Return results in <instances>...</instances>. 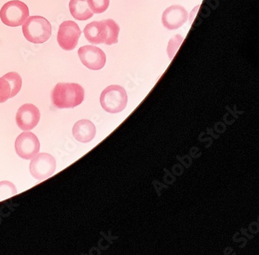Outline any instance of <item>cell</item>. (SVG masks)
Here are the masks:
<instances>
[{
    "mask_svg": "<svg viewBox=\"0 0 259 255\" xmlns=\"http://www.w3.org/2000/svg\"><path fill=\"white\" fill-rule=\"evenodd\" d=\"M84 97V89L79 84L74 82H59L51 94L53 106L59 109L75 108L82 104Z\"/></svg>",
    "mask_w": 259,
    "mask_h": 255,
    "instance_id": "7a4b0ae2",
    "label": "cell"
},
{
    "mask_svg": "<svg viewBox=\"0 0 259 255\" xmlns=\"http://www.w3.org/2000/svg\"><path fill=\"white\" fill-rule=\"evenodd\" d=\"M28 7L20 0H13L4 4L0 10V19L5 25L18 27L29 17Z\"/></svg>",
    "mask_w": 259,
    "mask_h": 255,
    "instance_id": "5b68a950",
    "label": "cell"
},
{
    "mask_svg": "<svg viewBox=\"0 0 259 255\" xmlns=\"http://www.w3.org/2000/svg\"><path fill=\"white\" fill-rule=\"evenodd\" d=\"M17 194V188L14 184L7 181L0 182V201L11 198Z\"/></svg>",
    "mask_w": 259,
    "mask_h": 255,
    "instance_id": "9a60e30c",
    "label": "cell"
},
{
    "mask_svg": "<svg viewBox=\"0 0 259 255\" xmlns=\"http://www.w3.org/2000/svg\"><path fill=\"white\" fill-rule=\"evenodd\" d=\"M15 150L17 155L24 159H31L40 150V142L30 132H24L17 138Z\"/></svg>",
    "mask_w": 259,
    "mask_h": 255,
    "instance_id": "ba28073f",
    "label": "cell"
},
{
    "mask_svg": "<svg viewBox=\"0 0 259 255\" xmlns=\"http://www.w3.org/2000/svg\"><path fill=\"white\" fill-rule=\"evenodd\" d=\"M69 7L71 15L76 20L85 21L94 16L88 6V0H70Z\"/></svg>",
    "mask_w": 259,
    "mask_h": 255,
    "instance_id": "5bb4252c",
    "label": "cell"
},
{
    "mask_svg": "<svg viewBox=\"0 0 259 255\" xmlns=\"http://www.w3.org/2000/svg\"><path fill=\"white\" fill-rule=\"evenodd\" d=\"M187 10L180 5H173L164 10L162 15V23L168 30H177L188 20Z\"/></svg>",
    "mask_w": 259,
    "mask_h": 255,
    "instance_id": "7c38bea8",
    "label": "cell"
},
{
    "mask_svg": "<svg viewBox=\"0 0 259 255\" xmlns=\"http://www.w3.org/2000/svg\"><path fill=\"white\" fill-rule=\"evenodd\" d=\"M78 56L82 65L91 70H100L106 63V55L96 46H85L79 48Z\"/></svg>",
    "mask_w": 259,
    "mask_h": 255,
    "instance_id": "9c48e42d",
    "label": "cell"
},
{
    "mask_svg": "<svg viewBox=\"0 0 259 255\" xmlns=\"http://www.w3.org/2000/svg\"><path fill=\"white\" fill-rule=\"evenodd\" d=\"M120 27L112 19L94 21L83 30L87 40L94 45L112 46L118 42Z\"/></svg>",
    "mask_w": 259,
    "mask_h": 255,
    "instance_id": "6da1fadb",
    "label": "cell"
},
{
    "mask_svg": "<svg viewBox=\"0 0 259 255\" xmlns=\"http://www.w3.org/2000/svg\"><path fill=\"white\" fill-rule=\"evenodd\" d=\"M56 169V159L49 153H38L30 161V174L38 181H44L53 175Z\"/></svg>",
    "mask_w": 259,
    "mask_h": 255,
    "instance_id": "8992f818",
    "label": "cell"
},
{
    "mask_svg": "<svg viewBox=\"0 0 259 255\" xmlns=\"http://www.w3.org/2000/svg\"><path fill=\"white\" fill-rule=\"evenodd\" d=\"M21 88L22 78L17 72H8L0 78V104L15 97Z\"/></svg>",
    "mask_w": 259,
    "mask_h": 255,
    "instance_id": "8fae6325",
    "label": "cell"
},
{
    "mask_svg": "<svg viewBox=\"0 0 259 255\" xmlns=\"http://www.w3.org/2000/svg\"><path fill=\"white\" fill-rule=\"evenodd\" d=\"M183 40L184 38L182 36L176 35L169 42L168 47H167V54H168L170 60L173 59L175 54H176L178 49H179L180 45L182 44Z\"/></svg>",
    "mask_w": 259,
    "mask_h": 255,
    "instance_id": "e0dca14e",
    "label": "cell"
},
{
    "mask_svg": "<svg viewBox=\"0 0 259 255\" xmlns=\"http://www.w3.org/2000/svg\"><path fill=\"white\" fill-rule=\"evenodd\" d=\"M22 31L28 41L33 44H42L52 35V25L45 17L32 16L24 21Z\"/></svg>",
    "mask_w": 259,
    "mask_h": 255,
    "instance_id": "3957f363",
    "label": "cell"
},
{
    "mask_svg": "<svg viewBox=\"0 0 259 255\" xmlns=\"http://www.w3.org/2000/svg\"><path fill=\"white\" fill-rule=\"evenodd\" d=\"M88 4L94 14H100L108 10L110 0H88Z\"/></svg>",
    "mask_w": 259,
    "mask_h": 255,
    "instance_id": "2e32d148",
    "label": "cell"
},
{
    "mask_svg": "<svg viewBox=\"0 0 259 255\" xmlns=\"http://www.w3.org/2000/svg\"><path fill=\"white\" fill-rule=\"evenodd\" d=\"M72 135L79 143H89L95 137L96 127L89 120H80L73 126Z\"/></svg>",
    "mask_w": 259,
    "mask_h": 255,
    "instance_id": "4fadbf2b",
    "label": "cell"
},
{
    "mask_svg": "<svg viewBox=\"0 0 259 255\" xmlns=\"http://www.w3.org/2000/svg\"><path fill=\"white\" fill-rule=\"evenodd\" d=\"M82 31L78 24L72 20H66L59 26L57 41L63 50L72 51L76 49Z\"/></svg>",
    "mask_w": 259,
    "mask_h": 255,
    "instance_id": "52a82bcc",
    "label": "cell"
},
{
    "mask_svg": "<svg viewBox=\"0 0 259 255\" xmlns=\"http://www.w3.org/2000/svg\"><path fill=\"white\" fill-rule=\"evenodd\" d=\"M103 109L111 114L121 112L126 108L128 96L122 87L111 85L105 88L100 98Z\"/></svg>",
    "mask_w": 259,
    "mask_h": 255,
    "instance_id": "277c9868",
    "label": "cell"
},
{
    "mask_svg": "<svg viewBox=\"0 0 259 255\" xmlns=\"http://www.w3.org/2000/svg\"><path fill=\"white\" fill-rule=\"evenodd\" d=\"M40 114L38 108L32 104L21 106L17 111L16 121L20 130L29 131L33 130L40 121Z\"/></svg>",
    "mask_w": 259,
    "mask_h": 255,
    "instance_id": "30bf717a",
    "label": "cell"
}]
</instances>
